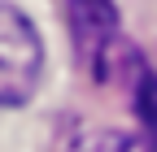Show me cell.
Segmentation results:
<instances>
[{
    "label": "cell",
    "instance_id": "cell-1",
    "mask_svg": "<svg viewBox=\"0 0 157 152\" xmlns=\"http://www.w3.org/2000/svg\"><path fill=\"white\" fill-rule=\"evenodd\" d=\"M44 74V39L35 22L0 0V109H22Z\"/></svg>",
    "mask_w": 157,
    "mask_h": 152
},
{
    "label": "cell",
    "instance_id": "cell-4",
    "mask_svg": "<svg viewBox=\"0 0 157 152\" xmlns=\"http://www.w3.org/2000/svg\"><path fill=\"white\" fill-rule=\"evenodd\" d=\"M131 100H135V113H140V122H144L148 139L157 148V74L153 70H144L140 78L131 83Z\"/></svg>",
    "mask_w": 157,
    "mask_h": 152
},
{
    "label": "cell",
    "instance_id": "cell-3",
    "mask_svg": "<svg viewBox=\"0 0 157 152\" xmlns=\"http://www.w3.org/2000/svg\"><path fill=\"white\" fill-rule=\"evenodd\" d=\"M70 152H157L153 139L144 135H131V130H83Z\"/></svg>",
    "mask_w": 157,
    "mask_h": 152
},
{
    "label": "cell",
    "instance_id": "cell-2",
    "mask_svg": "<svg viewBox=\"0 0 157 152\" xmlns=\"http://www.w3.org/2000/svg\"><path fill=\"white\" fill-rule=\"evenodd\" d=\"M66 22H70V39L78 48V61L92 65L118 35V13H113V0H70L66 5Z\"/></svg>",
    "mask_w": 157,
    "mask_h": 152
}]
</instances>
